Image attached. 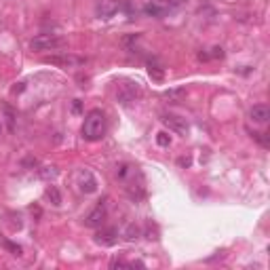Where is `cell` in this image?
Here are the masks:
<instances>
[{
    "label": "cell",
    "mask_w": 270,
    "mask_h": 270,
    "mask_svg": "<svg viewBox=\"0 0 270 270\" xmlns=\"http://www.w3.org/2000/svg\"><path fill=\"white\" fill-rule=\"evenodd\" d=\"M106 129H108L106 114L99 108H95V110H91V112H87L81 133L87 142H99V139L106 135Z\"/></svg>",
    "instance_id": "cell-1"
},
{
    "label": "cell",
    "mask_w": 270,
    "mask_h": 270,
    "mask_svg": "<svg viewBox=\"0 0 270 270\" xmlns=\"http://www.w3.org/2000/svg\"><path fill=\"white\" fill-rule=\"evenodd\" d=\"M66 45V41L62 36L57 34H38L34 36L32 41H30V49L36 53H43V51H57V49H62Z\"/></svg>",
    "instance_id": "cell-2"
},
{
    "label": "cell",
    "mask_w": 270,
    "mask_h": 270,
    "mask_svg": "<svg viewBox=\"0 0 270 270\" xmlns=\"http://www.w3.org/2000/svg\"><path fill=\"white\" fill-rule=\"evenodd\" d=\"M139 95H142V87H139V83H133V81L123 83L121 87H118V91H116L118 102H121L123 106L133 104L135 99H139Z\"/></svg>",
    "instance_id": "cell-3"
},
{
    "label": "cell",
    "mask_w": 270,
    "mask_h": 270,
    "mask_svg": "<svg viewBox=\"0 0 270 270\" xmlns=\"http://www.w3.org/2000/svg\"><path fill=\"white\" fill-rule=\"evenodd\" d=\"M76 186L83 194H93L97 190V179L89 169H81V171L76 173Z\"/></svg>",
    "instance_id": "cell-4"
},
{
    "label": "cell",
    "mask_w": 270,
    "mask_h": 270,
    "mask_svg": "<svg viewBox=\"0 0 270 270\" xmlns=\"http://www.w3.org/2000/svg\"><path fill=\"white\" fill-rule=\"evenodd\" d=\"M47 64H53V66H62V68H78V66H85L87 59L85 57H78V55H70V53H64V55H51L45 59Z\"/></svg>",
    "instance_id": "cell-5"
},
{
    "label": "cell",
    "mask_w": 270,
    "mask_h": 270,
    "mask_svg": "<svg viewBox=\"0 0 270 270\" xmlns=\"http://www.w3.org/2000/svg\"><path fill=\"white\" fill-rule=\"evenodd\" d=\"M161 121L171 129V131H175L177 135H188V123L186 118L177 116V114H161Z\"/></svg>",
    "instance_id": "cell-6"
},
{
    "label": "cell",
    "mask_w": 270,
    "mask_h": 270,
    "mask_svg": "<svg viewBox=\"0 0 270 270\" xmlns=\"http://www.w3.org/2000/svg\"><path fill=\"white\" fill-rule=\"evenodd\" d=\"M121 9V3L118 0H99V3L95 5V15L99 19H110L114 17V13Z\"/></svg>",
    "instance_id": "cell-7"
},
{
    "label": "cell",
    "mask_w": 270,
    "mask_h": 270,
    "mask_svg": "<svg viewBox=\"0 0 270 270\" xmlns=\"http://www.w3.org/2000/svg\"><path fill=\"white\" fill-rule=\"evenodd\" d=\"M104 222H106V207L104 205H97L93 211L85 217V226H89V228H99V226H104Z\"/></svg>",
    "instance_id": "cell-8"
},
{
    "label": "cell",
    "mask_w": 270,
    "mask_h": 270,
    "mask_svg": "<svg viewBox=\"0 0 270 270\" xmlns=\"http://www.w3.org/2000/svg\"><path fill=\"white\" fill-rule=\"evenodd\" d=\"M249 118H251L253 123H257V125H264V123H268V118H270V108L266 104H257V106H253L251 110H249Z\"/></svg>",
    "instance_id": "cell-9"
},
{
    "label": "cell",
    "mask_w": 270,
    "mask_h": 270,
    "mask_svg": "<svg viewBox=\"0 0 270 270\" xmlns=\"http://www.w3.org/2000/svg\"><path fill=\"white\" fill-rule=\"evenodd\" d=\"M116 236H118L116 230H114V228H108V230H102V232L95 236V241H97L99 245H104V247H110V245L116 243Z\"/></svg>",
    "instance_id": "cell-10"
},
{
    "label": "cell",
    "mask_w": 270,
    "mask_h": 270,
    "mask_svg": "<svg viewBox=\"0 0 270 270\" xmlns=\"http://www.w3.org/2000/svg\"><path fill=\"white\" fill-rule=\"evenodd\" d=\"M163 97L167 99V104H179L186 97V89H169Z\"/></svg>",
    "instance_id": "cell-11"
},
{
    "label": "cell",
    "mask_w": 270,
    "mask_h": 270,
    "mask_svg": "<svg viewBox=\"0 0 270 270\" xmlns=\"http://www.w3.org/2000/svg\"><path fill=\"white\" fill-rule=\"evenodd\" d=\"M47 198H49V201H51V205H55V207L62 205V194H59V190H57L55 186H49V188H47Z\"/></svg>",
    "instance_id": "cell-12"
},
{
    "label": "cell",
    "mask_w": 270,
    "mask_h": 270,
    "mask_svg": "<svg viewBox=\"0 0 270 270\" xmlns=\"http://www.w3.org/2000/svg\"><path fill=\"white\" fill-rule=\"evenodd\" d=\"M137 236H139V228L135 224H129L127 230H125V238H127V241H135Z\"/></svg>",
    "instance_id": "cell-13"
},
{
    "label": "cell",
    "mask_w": 270,
    "mask_h": 270,
    "mask_svg": "<svg viewBox=\"0 0 270 270\" xmlns=\"http://www.w3.org/2000/svg\"><path fill=\"white\" fill-rule=\"evenodd\" d=\"M57 175V167H43L41 169V177L49 179V177H55Z\"/></svg>",
    "instance_id": "cell-14"
},
{
    "label": "cell",
    "mask_w": 270,
    "mask_h": 270,
    "mask_svg": "<svg viewBox=\"0 0 270 270\" xmlns=\"http://www.w3.org/2000/svg\"><path fill=\"white\" fill-rule=\"evenodd\" d=\"M156 142H158V146L167 148L169 144H171V137H169V135H167V133L163 131V133H158V135H156Z\"/></svg>",
    "instance_id": "cell-15"
},
{
    "label": "cell",
    "mask_w": 270,
    "mask_h": 270,
    "mask_svg": "<svg viewBox=\"0 0 270 270\" xmlns=\"http://www.w3.org/2000/svg\"><path fill=\"white\" fill-rule=\"evenodd\" d=\"M144 11H146V15L156 17V15H161V13H163V9H161V7H156V5H148V7L144 9Z\"/></svg>",
    "instance_id": "cell-16"
},
{
    "label": "cell",
    "mask_w": 270,
    "mask_h": 270,
    "mask_svg": "<svg viewBox=\"0 0 270 270\" xmlns=\"http://www.w3.org/2000/svg\"><path fill=\"white\" fill-rule=\"evenodd\" d=\"M5 114H7V123H9V131H13L15 129V123H13V110L9 108V106H5Z\"/></svg>",
    "instance_id": "cell-17"
},
{
    "label": "cell",
    "mask_w": 270,
    "mask_h": 270,
    "mask_svg": "<svg viewBox=\"0 0 270 270\" xmlns=\"http://www.w3.org/2000/svg\"><path fill=\"white\" fill-rule=\"evenodd\" d=\"M148 72H150V76H152V78H156V81H161V78H163V70L158 66H150Z\"/></svg>",
    "instance_id": "cell-18"
},
{
    "label": "cell",
    "mask_w": 270,
    "mask_h": 270,
    "mask_svg": "<svg viewBox=\"0 0 270 270\" xmlns=\"http://www.w3.org/2000/svg\"><path fill=\"white\" fill-rule=\"evenodd\" d=\"M0 135H3V121H0Z\"/></svg>",
    "instance_id": "cell-19"
}]
</instances>
